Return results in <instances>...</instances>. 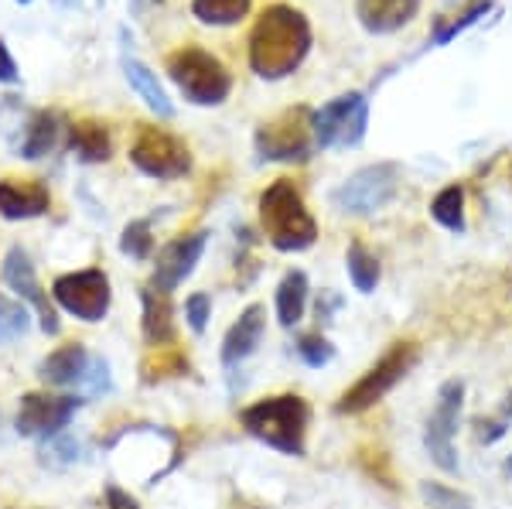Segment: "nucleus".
<instances>
[{"instance_id":"f257e3e1","label":"nucleus","mask_w":512,"mask_h":509,"mask_svg":"<svg viewBox=\"0 0 512 509\" xmlns=\"http://www.w3.org/2000/svg\"><path fill=\"white\" fill-rule=\"evenodd\" d=\"M311 52V24L291 4H270L250 31V69L260 79H287Z\"/></svg>"},{"instance_id":"f03ea898","label":"nucleus","mask_w":512,"mask_h":509,"mask_svg":"<svg viewBox=\"0 0 512 509\" xmlns=\"http://www.w3.org/2000/svg\"><path fill=\"white\" fill-rule=\"evenodd\" d=\"M260 223L267 240L277 246L280 253H301L318 240V223L308 209H304L301 192L294 182L280 178L260 195Z\"/></svg>"},{"instance_id":"7ed1b4c3","label":"nucleus","mask_w":512,"mask_h":509,"mask_svg":"<svg viewBox=\"0 0 512 509\" xmlns=\"http://www.w3.org/2000/svg\"><path fill=\"white\" fill-rule=\"evenodd\" d=\"M311 410L301 397L284 393V397H270L260 404L243 410V428L263 445L284 451V455H304V434H308Z\"/></svg>"},{"instance_id":"20e7f679","label":"nucleus","mask_w":512,"mask_h":509,"mask_svg":"<svg viewBox=\"0 0 512 509\" xmlns=\"http://www.w3.org/2000/svg\"><path fill=\"white\" fill-rule=\"evenodd\" d=\"M164 69H168V79L178 86V93L195 106H219L233 93V76H229V69L216 55L198 45H185V48H178V52H171Z\"/></svg>"},{"instance_id":"39448f33","label":"nucleus","mask_w":512,"mask_h":509,"mask_svg":"<svg viewBox=\"0 0 512 509\" xmlns=\"http://www.w3.org/2000/svg\"><path fill=\"white\" fill-rule=\"evenodd\" d=\"M369 130V100L366 93H345L311 113V137L315 147H355Z\"/></svg>"},{"instance_id":"423d86ee","label":"nucleus","mask_w":512,"mask_h":509,"mask_svg":"<svg viewBox=\"0 0 512 509\" xmlns=\"http://www.w3.org/2000/svg\"><path fill=\"white\" fill-rule=\"evenodd\" d=\"M414 366H417V346H410V342H396V346L386 352V356L379 359V363L369 369V373L362 376L352 390L342 393V400H338L335 410L338 414H362V410L379 404V400H383Z\"/></svg>"},{"instance_id":"0eeeda50","label":"nucleus","mask_w":512,"mask_h":509,"mask_svg":"<svg viewBox=\"0 0 512 509\" xmlns=\"http://www.w3.org/2000/svg\"><path fill=\"white\" fill-rule=\"evenodd\" d=\"M396 185H400V168L390 161L369 164V168H359L352 178H345L342 185L332 192V205L349 216H373L383 205H390L396 195Z\"/></svg>"},{"instance_id":"6e6552de","label":"nucleus","mask_w":512,"mask_h":509,"mask_svg":"<svg viewBox=\"0 0 512 509\" xmlns=\"http://www.w3.org/2000/svg\"><path fill=\"white\" fill-rule=\"evenodd\" d=\"M52 298L65 315L79 318V322H103L106 311H110V301H113L110 277H106L99 267L72 270V274L55 277Z\"/></svg>"},{"instance_id":"1a4fd4ad","label":"nucleus","mask_w":512,"mask_h":509,"mask_svg":"<svg viewBox=\"0 0 512 509\" xmlns=\"http://www.w3.org/2000/svg\"><path fill=\"white\" fill-rule=\"evenodd\" d=\"M130 161L137 164V171H144L147 178H158V182H175L192 171L188 144L158 127H140L137 141L130 144Z\"/></svg>"},{"instance_id":"9d476101","label":"nucleus","mask_w":512,"mask_h":509,"mask_svg":"<svg viewBox=\"0 0 512 509\" xmlns=\"http://www.w3.org/2000/svg\"><path fill=\"white\" fill-rule=\"evenodd\" d=\"M461 404H465V383L461 380H448L437 393V407L427 421V431H424V445H427V455L434 458L437 469L444 472H458V451H454V431H458V421H461Z\"/></svg>"},{"instance_id":"9b49d317","label":"nucleus","mask_w":512,"mask_h":509,"mask_svg":"<svg viewBox=\"0 0 512 509\" xmlns=\"http://www.w3.org/2000/svg\"><path fill=\"white\" fill-rule=\"evenodd\" d=\"M311 147H315V137H311L308 110H291L256 130V151L267 161H308Z\"/></svg>"},{"instance_id":"f8f14e48","label":"nucleus","mask_w":512,"mask_h":509,"mask_svg":"<svg viewBox=\"0 0 512 509\" xmlns=\"http://www.w3.org/2000/svg\"><path fill=\"white\" fill-rule=\"evenodd\" d=\"M82 400L76 397H52V393H24L18 407V428L21 438H52L76 417Z\"/></svg>"},{"instance_id":"ddd939ff","label":"nucleus","mask_w":512,"mask_h":509,"mask_svg":"<svg viewBox=\"0 0 512 509\" xmlns=\"http://www.w3.org/2000/svg\"><path fill=\"white\" fill-rule=\"evenodd\" d=\"M4 284L11 287L14 294H18L21 301H28V305L38 308V318H41V332L45 335H59L62 332V322L59 315H55V308L48 305L45 291H41L38 277H35V264H31L28 250H21V246H11L4 257Z\"/></svg>"},{"instance_id":"4468645a","label":"nucleus","mask_w":512,"mask_h":509,"mask_svg":"<svg viewBox=\"0 0 512 509\" xmlns=\"http://www.w3.org/2000/svg\"><path fill=\"white\" fill-rule=\"evenodd\" d=\"M205 243H209V233H188V236H178V240H171L164 250L158 253V264H154V277H151V287L161 294H171L175 287L185 281V277H192L195 264L202 260L205 253Z\"/></svg>"},{"instance_id":"2eb2a0df","label":"nucleus","mask_w":512,"mask_h":509,"mask_svg":"<svg viewBox=\"0 0 512 509\" xmlns=\"http://www.w3.org/2000/svg\"><path fill=\"white\" fill-rule=\"evenodd\" d=\"M420 11V0H355V18L369 35H393L410 24Z\"/></svg>"},{"instance_id":"dca6fc26","label":"nucleus","mask_w":512,"mask_h":509,"mask_svg":"<svg viewBox=\"0 0 512 509\" xmlns=\"http://www.w3.org/2000/svg\"><path fill=\"white\" fill-rule=\"evenodd\" d=\"M263 328H267V308L250 305L222 339V366H239L243 359H250L263 339Z\"/></svg>"},{"instance_id":"f3484780","label":"nucleus","mask_w":512,"mask_h":509,"mask_svg":"<svg viewBox=\"0 0 512 509\" xmlns=\"http://www.w3.org/2000/svg\"><path fill=\"white\" fill-rule=\"evenodd\" d=\"M89 363H93L89 349L82 346V342H69V346L48 352V356L41 359L38 376L48 383V387H79Z\"/></svg>"},{"instance_id":"a211bd4d","label":"nucleus","mask_w":512,"mask_h":509,"mask_svg":"<svg viewBox=\"0 0 512 509\" xmlns=\"http://www.w3.org/2000/svg\"><path fill=\"white\" fill-rule=\"evenodd\" d=\"M48 205H52V195L41 182H14V178L0 182V216L4 219L45 216Z\"/></svg>"},{"instance_id":"6ab92c4d","label":"nucleus","mask_w":512,"mask_h":509,"mask_svg":"<svg viewBox=\"0 0 512 509\" xmlns=\"http://www.w3.org/2000/svg\"><path fill=\"white\" fill-rule=\"evenodd\" d=\"M123 76H127L130 89H134V93L151 106L158 117H164V120L175 117V103H171L168 93H164V86L158 82V72H151L144 62L134 59V55H123Z\"/></svg>"},{"instance_id":"aec40b11","label":"nucleus","mask_w":512,"mask_h":509,"mask_svg":"<svg viewBox=\"0 0 512 509\" xmlns=\"http://www.w3.org/2000/svg\"><path fill=\"white\" fill-rule=\"evenodd\" d=\"M69 147L79 161L86 164H99V161H110L113 154V137L103 123L96 120H82V123H72L69 127Z\"/></svg>"},{"instance_id":"412c9836","label":"nucleus","mask_w":512,"mask_h":509,"mask_svg":"<svg viewBox=\"0 0 512 509\" xmlns=\"http://www.w3.org/2000/svg\"><path fill=\"white\" fill-rule=\"evenodd\" d=\"M308 274L304 270H291L284 274V281L277 284V322L284 328H294L304 318L308 308Z\"/></svg>"},{"instance_id":"4be33fe9","label":"nucleus","mask_w":512,"mask_h":509,"mask_svg":"<svg viewBox=\"0 0 512 509\" xmlns=\"http://www.w3.org/2000/svg\"><path fill=\"white\" fill-rule=\"evenodd\" d=\"M140 301H144V339L151 346H164L175 335V322H171V301L168 294L154 291V287H144L140 291Z\"/></svg>"},{"instance_id":"5701e85b","label":"nucleus","mask_w":512,"mask_h":509,"mask_svg":"<svg viewBox=\"0 0 512 509\" xmlns=\"http://www.w3.org/2000/svg\"><path fill=\"white\" fill-rule=\"evenodd\" d=\"M55 144H59V113H48V110L35 113L28 123V130H24L21 158L38 161V158H45Z\"/></svg>"},{"instance_id":"b1692460","label":"nucleus","mask_w":512,"mask_h":509,"mask_svg":"<svg viewBox=\"0 0 512 509\" xmlns=\"http://www.w3.org/2000/svg\"><path fill=\"white\" fill-rule=\"evenodd\" d=\"M253 0H192V14L212 28H229L250 14Z\"/></svg>"},{"instance_id":"393cba45","label":"nucleus","mask_w":512,"mask_h":509,"mask_svg":"<svg viewBox=\"0 0 512 509\" xmlns=\"http://www.w3.org/2000/svg\"><path fill=\"white\" fill-rule=\"evenodd\" d=\"M431 216L451 233H465V192H461V185H448L434 195Z\"/></svg>"},{"instance_id":"a878e982","label":"nucleus","mask_w":512,"mask_h":509,"mask_svg":"<svg viewBox=\"0 0 512 509\" xmlns=\"http://www.w3.org/2000/svg\"><path fill=\"white\" fill-rule=\"evenodd\" d=\"M345 267H349V277L359 294H373L379 284V260L366 250L362 243H349V253H345Z\"/></svg>"},{"instance_id":"bb28decb","label":"nucleus","mask_w":512,"mask_h":509,"mask_svg":"<svg viewBox=\"0 0 512 509\" xmlns=\"http://www.w3.org/2000/svg\"><path fill=\"white\" fill-rule=\"evenodd\" d=\"M28 328H31V311L24 308V301H14L0 294V346L18 342Z\"/></svg>"},{"instance_id":"cd10ccee","label":"nucleus","mask_w":512,"mask_h":509,"mask_svg":"<svg viewBox=\"0 0 512 509\" xmlns=\"http://www.w3.org/2000/svg\"><path fill=\"white\" fill-rule=\"evenodd\" d=\"M120 250L134 260H147L154 250V236H151V223L147 219H134L120 236Z\"/></svg>"},{"instance_id":"c85d7f7f","label":"nucleus","mask_w":512,"mask_h":509,"mask_svg":"<svg viewBox=\"0 0 512 509\" xmlns=\"http://www.w3.org/2000/svg\"><path fill=\"white\" fill-rule=\"evenodd\" d=\"M492 11V0H475L472 7H468L461 18H454V21H448V24H441V28L434 31V45H448L451 38H458L461 31L465 28H472V24L478 21V18H485V14Z\"/></svg>"},{"instance_id":"c756f323","label":"nucleus","mask_w":512,"mask_h":509,"mask_svg":"<svg viewBox=\"0 0 512 509\" xmlns=\"http://www.w3.org/2000/svg\"><path fill=\"white\" fill-rule=\"evenodd\" d=\"M297 356H301L311 369H321V366H328L335 359V346L318 332L315 335H301V339H297Z\"/></svg>"},{"instance_id":"7c9ffc66","label":"nucleus","mask_w":512,"mask_h":509,"mask_svg":"<svg viewBox=\"0 0 512 509\" xmlns=\"http://www.w3.org/2000/svg\"><path fill=\"white\" fill-rule=\"evenodd\" d=\"M420 496L431 503V509H472V499L465 492L437 486V482H420Z\"/></svg>"},{"instance_id":"2f4dec72","label":"nucleus","mask_w":512,"mask_h":509,"mask_svg":"<svg viewBox=\"0 0 512 509\" xmlns=\"http://www.w3.org/2000/svg\"><path fill=\"white\" fill-rule=\"evenodd\" d=\"M185 318H188V325H192V332L202 335L205 325H209V318H212V298H209V294H192V298L185 301Z\"/></svg>"},{"instance_id":"473e14b6","label":"nucleus","mask_w":512,"mask_h":509,"mask_svg":"<svg viewBox=\"0 0 512 509\" xmlns=\"http://www.w3.org/2000/svg\"><path fill=\"white\" fill-rule=\"evenodd\" d=\"M0 82H4V86H14V82H21L18 62H14L11 48L4 45V38H0Z\"/></svg>"},{"instance_id":"72a5a7b5","label":"nucleus","mask_w":512,"mask_h":509,"mask_svg":"<svg viewBox=\"0 0 512 509\" xmlns=\"http://www.w3.org/2000/svg\"><path fill=\"white\" fill-rule=\"evenodd\" d=\"M106 503H110V509H137V503H134V499H130L120 486H110V489H106Z\"/></svg>"},{"instance_id":"f704fd0d","label":"nucleus","mask_w":512,"mask_h":509,"mask_svg":"<svg viewBox=\"0 0 512 509\" xmlns=\"http://www.w3.org/2000/svg\"><path fill=\"white\" fill-rule=\"evenodd\" d=\"M506 410H509V414H512V393H509V400H506Z\"/></svg>"},{"instance_id":"c9c22d12","label":"nucleus","mask_w":512,"mask_h":509,"mask_svg":"<svg viewBox=\"0 0 512 509\" xmlns=\"http://www.w3.org/2000/svg\"><path fill=\"white\" fill-rule=\"evenodd\" d=\"M506 472L512 475V458H509V462H506Z\"/></svg>"},{"instance_id":"e433bc0d","label":"nucleus","mask_w":512,"mask_h":509,"mask_svg":"<svg viewBox=\"0 0 512 509\" xmlns=\"http://www.w3.org/2000/svg\"><path fill=\"white\" fill-rule=\"evenodd\" d=\"M18 4H31V0H18Z\"/></svg>"},{"instance_id":"4c0bfd02","label":"nucleus","mask_w":512,"mask_h":509,"mask_svg":"<svg viewBox=\"0 0 512 509\" xmlns=\"http://www.w3.org/2000/svg\"><path fill=\"white\" fill-rule=\"evenodd\" d=\"M59 4H69V0H59Z\"/></svg>"}]
</instances>
